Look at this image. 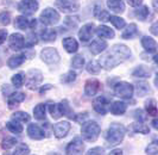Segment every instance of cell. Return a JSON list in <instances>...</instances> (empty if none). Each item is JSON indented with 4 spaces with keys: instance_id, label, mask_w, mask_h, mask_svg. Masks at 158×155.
<instances>
[{
    "instance_id": "1",
    "label": "cell",
    "mask_w": 158,
    "mask_h": 155,
    "mask_svg": "<svg viewBox=\"0 0 158 155\" xmlns=\"http://www.w3.org/2000/svg\"><path fill=\"white\" fill-rule=\"evenodd\" d=\"M131 57V50L125 44H115L111 48L110 51H107L105 55L100 57V66L105 69H113L118 64L126 61Z\"/></svg>"
},
{
    "instance_id": "2",
    "label": "cell",
    "mask_w": 158,
    "mask_h": 155,
    "mask_svg": "<svg viewBox=\"0 0 158 155\" xmlns=\"http://www.w3.org/2000/svg\"><path fill=\"white\" fill-rule=\"evenodd\" d=\"M126 134V129L123 124L112 123L106 134V141L108 142V146H118L119 143L124 140Z\"/></svg>"
},
{
    "instance_id": "3",
    "label": "cell",
    "mask_w": 158,
    "mask_h": 155,
    "mask_svg": "<svg viewBox=\"0 0 158 155\" xmlns=\"http://www.w3.org/2000/svg\"><path fill=\"white\" fill-rule=\"evenodd\" d=\"M82 128H81V134L82 137L88 141V142H94L98 140L101 132V128L100 125L96 123L95 121H89V122H85L82 123Z\"/></svg>"
},
{
    "instance_id": "4",
    "label": "cell",
    "mask_w": 158,
    "mask_h": 155,
    "mask_svg": "<svg viewBox=\"0 0 158 155\" xmlns=\"http://www.w3.org/2000/svg\"><path fill=\"white\" fill-rule=\"evenodd\" d=\"M49 112L54 119H58L62 116H68L69 118H73V112L69 106L68 100H63L58 104H51L49 105Z\"/></svg>"
},
{
    "instance_id": "5",
    "label": "cell",
    "mask_w": 158,
    "mask_h": 155,
    "mask_svg": "<svg viewBox=\"0 0 158 155\" xmlns=\"http://www.w3.org/2000/svg\"><path fill=\"white\" fill-rule=\"evenodd\" d=\"M133 92H135V88L130 82L119 81L114 85V93H115V95H118L120 98L128 99V98H131L133 95Z\"/></svg>"
},
{
    "instance_id": "6",
    "label": "cell",
    "mask_w": 158,
    "mask_h": 155,
    "mask_svg": "<svg viewBox=\"0 0 158 155\" xmlns=\"http://www.w3.org/2000/svg\"><path fill=\"white\" fill-rule=\"evenodd\" d=\"M40 19L44 25H55L60 22V13L55 8L47 7L40 13Z\"/></svg>"
},
{
    "instance_id": "7",
    "label": "cell",
    "mask_w": 158,
    "mask_h": 155,
    "mask_svg": "<svg viewBox=\"0 0 158 155\" xmlns=\"http://www.w3.org/2000/svg\"><path fill=\"white\" fill-rule=\"evenodd\" d=\"M42 80H43V74L40 69H30L26 73V79L24 80V82H26V86L30 90H35L38 87Z\"/></svg>"
},
{
    "instance_id": "8",
    "label": "cell",
    "mask_w": 158,
    "mask_h": 155,
    "mask_svg": "<svg viewBox=\"0 0 158 155\" xmlns=\"http://www.w3.org/2000/svg\"><path fill=\"white\" fill-rule=\"evenodd\" d=\"M37 0H22L18 4V11L24 16H31L38 10Z\"/></svg>"
},
{
    "instance_id": "9",
    "label": "cell",
    "mask_w": 158,
    "mask_h": 155,
    "mask_svg": "<svg viewBox=\"0 0 158 155\" xmlns=\"http://www.w3.org/2000/svg\"><path fill=\"white\" fill-rule=\"evenodd\" d=\"M40 59L48 64H55L60 61V54H58L57 49L48 46L40 51Z\"/></svg>"
},
{
    "instance_id": "10",
    "label": "cell",
    "mask_w": 158,
    "mask_h": 155,
    "mask_svg": "<svg viewBox=\"0 0 158 155\" xmlns=\"http://www.w3.org/2000/svg\"><path fill=\"white\" fill-rule=\"evenodd\" d=\"M85 150V143L80 137H75L65 148V154H82Z\"/></svg>"
},
{
    "instance_id": "11",
    "label": "cell",
    "mask_w": 158,
    "mask_h": 155,
    "mask_svg": "<svg viewBox=\"0 0 158 155\" xmlns=\"http://www.w3.org/2000/svg\"><path fill=\"white\" fill-rule=\"evenodd\" d=\"M108 105H110V99H107L106 97H98L93 103V108L94 110L100 113V115H106V112L108 111Z\"/></svg>"
},
{
    "instance_id": "12",
    "label": "cell",
    "mask_w": 158,
    "mask_h": 155,
    "mask_svg": "<svg viewBox=\"0 0 158 155\" xmlns=\"http://www.w3.org/2000/svg\"><path fill=\"white\" fill-rule=\"evenodd\" d=\"M94 28V23H87L85 24V25H82V28L79 31V37L81 39V42H88L89 39L93 37Z\"/></svg>"
},
{
    "instance_id": "13",
    "label": "cell",
    "mask_w": 158,
    "mask_h": 155,
    "mask_svg": "<svg viewBox=\"0 0 158 155\" xmlns=\"http://www.w3.org/2000/svg\"><path fill=\"white\" fill-rule=\"evenodd\" d=\"M71 125L69 122L63 121V122H60L54 125V134L57 139H63L68 135V132L70 130Z\"/></svg>"
},
{
    "instance_id": "14",
    "label": "cell",
    "mask_w": 158,
    "mask_h": 155,
    "mask_svg": "<svg viewBox=\"0 0 158 155\" xmlns=\"http://www.w3.org/2000/svg\"><path fill=\"white\" fill-rule=\"evenodd\" d=\"M8 46L12 49V50H20L24 48V36L22 33H12L8 38Z\"/></svg>"
},
{
    "instance_id": "15",
    "label": "cell",
    "mask_w": 158,
    "mask_h": 155,
    "mask_svg": "<svg viewBox=\"0 0 158 155\" xmlns=\"http://www.w3.org/2000/svg\"><path fill=\"white\" fill-rule=\"evenodd\" d=\"M36 19H27L23 16H19V17H16L15 19V26L17 29H20V30H26V29H33L36 26Z\"/></svg>"
},
{
    "instance_id": "16",
    "label": "cell",
    "mask_w": 158,
    "mask_h": 155,
    "mask_svg": "<svg viewBox=\"0 0 158 155\" xmlns=\"http://www.w3.org/2000/svg\"><path fill=\"white\" fill-rule=\"evenodd\" d=\"M56 6L63 12H75L79 10V4L74 0H58Z\"/></svg>"
},
{
    "instance_id": "17",
    "label": "cell",
    "mask_w": 158,
    "mask_h": 155,
    "mask_svg": "<svg viewBox=\"0 0 158 155\" xmlns=\"http://www.w3.org/2000/svg\"><path fill=\"white\" fill-rule=\"evenodd\" d=\"M100 90V82H99V80H96V79H88L87 81H86V84H85V94L87 95V97H93L95 95L98 91Z\"/></svg>"
},
{
    "instance_id": "18",
    "label": "cell",
    "mask_w": 158,
    "mask_h": 155,
    "mask_svg": "<svg viewBox=\"0 0 158 155\" xmlns=\"http://www.w3.org/2000/svg\"><path fill=\"white\" fill-rule=\"evenodd\" d=\"M27 135L32 140H43L45 137V131L37 124H30L27 126Z\"/></svg>"
},
{
    "instance_id": "19",
    "label": "cell",
    "mask_w": 158,
    "mask_h": 155,
    "mask_svg": "<svg viewBox=\"0 0 158 155\" xmlns=\"http://www.w3.org/2000/svg\"><path fill=\"white\" fill-rule=\"evenodd\" d=\"M25 99V94L23 92H12L7 97V104L10 108H17L20 103H23Z\"/></svg>"
},
{
    "instance_id": "20",
    "label": "cell",
    "mask_w": 158,
    "mask_h": 155,
    "mask_svg": "<svg viewBox=\"0 0 158 155\" xmlns=\"http://www.w3.org/2000/svg\"><path fill=\"white\" fill-rule=\"evenodd\" d=\"M107 48V42L103 39H95L90 43L89 46V50L93 55H98L102 53L103 50Z\"/></svg>"
},
{
    "instance_id": "21",
    "label": "cell",
    "mask_w": 158,
    "mask_h": 155,
    "mask_svg": "<svg viewBox=\"0 0 158 155\" xmlns=\"http://www.w3.org/2000/svg\"><path fill=\"white\" fill-rule=\"evenodd\" d=\"M142 46L148 53H156L157 51V43L152 37L144 36L142 38Z\"/></svg>"
},
{
    "instance_id": "22",
    "label": "cell",
    "mask_w": 158,
    "mask_h": 155,
    "mask_svg": "<svg viewBox=\"0 0 158 155\" xmlns=\"http://www.w3.org/2000/svg\"><path fill=\"white\" fill-rule=\"evenodd\" d=\"M107 6L114 13H123L125 11L124 0H107Z\"/></svg>"
},
{
    "instance_id": "23",
    "label": "cell",
    "mask_w": 158,
    "mask_h": 155,
    "mask_svg": "<svg viewBox=\"0 0 158 155\" xmlns=\"http://www.w3.org/2000/svg\"><path fill=\"white\" fill-rule=\"evenodd\" d=\"M95 32H96V35H98L100 38H111L112 39L114 37V35H115L113 29L106 26V25H100V26H98V28L95 29Z\"/></svg>"
},
{
    "instance_id": "24",
    "label": "cell",
    "mask_w": 158,
    "mask_h": 155,
    "mask_svg": "<svg viewBox=\"0 0 158 155\" xmlns=\"http://www.w3.org/2000/svg\"><path fill=\"white\" fill-rule=\"evenodd\" d=\"M62 44H63L64 49H65L69 54L76 53L77 49H79V43H77V41L75 38H73V37H67V38H64L63 42H62Z\"/></svg>"
},
{
    "instance_id": "25",
    "label": "cell",
    "mask_w": 158,
    "mask_h": 155,
    "mask_svg": "<svg viewBox=\"0 0 158 155\" xmlns=\"http://www.w3.org/2000/svg\"><path fill=\"white\" fill-rule=\"evenodd\" d=\"M26 59L25 54H18V55H13L8 59L7 64L11 69H15V68H18L19 66H22Z\"/></svg>"
},
{
    "instance_id": "26",
    "label": "cell",
    "mask_w": 158,
    "mask_h": 155,
    "mask_svg": "<svg viewBox=\"0 0 158 155\" xmlns=\"http://www.w3.org/2000/svg\"><path fill=\"white\" fill-rule=\"evenodd\" d=\"M126 108H127V105L126 103H124V101H114L111 106H110L111 112L113 115H115V116L124 115L126 112Z\"/></svg>"
},
{
    "instance_id": "27",
    "label": "cell",
    "mask_w": 158,
    "mask_h": 155,
    "mask_svg": "<svg viewBox=\"0 0 158 155\" xmlns=\"http://www.w3.org/2000/svg\"><path fill=\"white\" fill-rule=\"evenodd\" d=\"M137 35H138V26H137V24L132 23L130 24L126 29L124 30V32L121 33V38L131 39L133 38V37H135Z\"/></svg>"
},
{
    "instance_id": "28",
    "label": "cell",
    "mask_w": 158,
    "mask_h": 155,
    "mask_svg": "<svg viewBox=\"0 0 158 155\" xmlns=\"http://www.w3.org/2000/svg\"><path fill=\"white\" fill-rule=\"evenodd\" d=\"M135 88H137V94L139 97H144V95L151 93L150 85L148 82H145V81H138L135 84Z\"/></svg>"
},
{
    "instance_id": "29",
    "label": "cell",
    "mask_w": 158,
    "mask_h": 155,
    "mask_svg": "<svg viewBox=\"0 0 158 155\" xmlns=\"http://www.w3.org/2000/svg\"><path fill=\"white\" fill-rule=\"evenodd\" d=\"M132 75L135 78H150L151 70L148 67H145V66H138L132 72Z\"/></svg>"
},
{
    "instance_id": "30",
    "label": "cell",
    "mask_w": 158,
    "mask_h": 155,
    "mask_svg": "<svg viewBox=\"0 0 158 155\" xmlns=\"http://www.w3.org/2000/svg\"><path fill=\"white\" fill-rule=\"evenodd\" d=\"M56 36H57V33L54 29H44L40 32V38L44 42H54L56 39Z\"/></svg>"
},
{
    "instance_id": "31",
    "label": "cell",
    "mask_w": 158,
    "mask_h": 155,
    "mask_svg": "<svg viewBox=\"0 0 158 155\" xmlns=\"http://www.w3.org/2000/svg\"><path fill=\"white\" fill-rule=\"evenodd\" d=\"M145 108H146V112L149 116H157V103L155 99H149L145 101Z\"/></svg>"
},
{
    "instance_id": "32",
    "label": "cell",
    "mask_w": 158,
    "mask_h": 155,
    "mask_svg": "<svg viewBox=\"0 0 158 155\" xmlns=\"http://www.w3.org/2000/svg\"><path fill=\"white\" fill-rule=\"evenodd\" d=\"M94 16L99 20H101V22H107L110 19V13L106 10H103L101 6H95Z\"/></svg>"
},
{
    "instance_id": "33",
    "label": "cell",
    "mask_w": 158,
    "mask_h": 155,
    "mask_svg": "<svg viewBox=\"0 0 158 155\" xmlns=\"http://www.w3.org/2000/svg\"><path fill=\"white\" fill-rule=\"evenodd\" d=\"M6 128H7L8 130L11 132H13V134H22L23 132V125L22 124H19L18 121H10L6 123Z\"/></svg>"
},
{
    "instance_id": "34",
    "label": "cell",
    "mask_w": 158,
    "mask_h": 155,
    "mask_svg": "<svg viewBox=\"0 0 158 155\" xmlns=\"http://www.w3.org/2000/svg\"><path fill=\"white\" fill-rule=\"evenodd\" d=\"M33 115H35V118L38 119V121H43L45 119V105L44 104H38L37 106H35L33 108Z\"/></svg>"
},
{
    "instance_id": "35",
    "label": "cell",
    "mask_w": 158,
    "mask_h": 155,
    "mask_svg": "<svg viewBox=\"0 0 158 155\" xmlns=\"http://www.w3.org/2000/svg\"><path fill=\"white\" fill-rule=\"evenodd\" d=\"M132 130L135 132H139V134H149L150 128L143 122H135L132 124Z\"/></svg>"
},
{
    "instance_id": "36",
    "label": "cell",
    "mask_w": 158,
    "mask_h": 155,
    "mask_svg": "<svg viewBox=\"0 0 158 155\" xmlns=\"http://www.w3.org/2000/svg\"><path fill=\"white\" fill-rule=\"evenodd\" d=\"M83 64H85V59H83L82 55H76V56L73 57V60H71V67L74 69H82Z\"/></svg>"
},
{
    "instance_id": "37",
    "label": "cell",
    "mask_w": 158,
    "mask_h": 155,
    "mask_svg": "<svg viewBox=\"0 0 158 155\" xmlns=\"http://www.w3.org/2000/svg\"><path fill=\"white\" fill-rule=\"evenodd\" d=\"M86 69H87V72L88 73H90V74H98V73H100V70H101V66H100L99 62L89 61L87 63Z\"/></svg>"
},
{
    "instance_id": "38",
    "label": "cell",
    "mask_w": 158,
    "mask_h": 155,
    "mask_svg": "<svg viewBox=\"0 0 158 155\" xmlns=\"http://www.w3.org/2000/svg\"><path fill=\"white\" fill-rule=\"evenodd\" d=\"M135 15L139 20H145L148 18V16H149V7L144 5L142 7L137 8L135 11Z\"/></svg>"
},
{
    "instance_id": "39",
    "label": "cell",
    "mask_w": 158,
    "mask_h": 155,
    "mask_svg": "<svg viewBox=\"0 0 158 155\" xmlns=\"http://www.w3.org/2000/svg\"><path fill=\"white\" fill-rule=\"evenodd\" d=\"M110 22H111L117 29H123L124 26H125V19H123L121 17H118V16H110V19H108Z\"/></svg>"
},
{
    "instance_id": "40",
    "label": "cell",
    "mask_w": 158,
    "mask_h": 155,
    "mask_svg": "<svg viewBox=\"0 0 158 155\" xmlns=\"http://www.w3.org/2000/svg\"><path fill=\"white\" fill-rule=\"evenodd\" d=\"M37 42H38L37 35H36L35 32H31V33L27 35L26 38H24V46H27V48H31V46H33L35 44H37Z\"/></svg>"
},
{
    "instance_id": "41",
    "label": "cell",
    "mask_w": 158,
    "mask_h": 155,
    "mask_svg": "<svg viewBox=\"0 0 158 155\" xmlns=\"http://www.w3.org/2000/svg\"><path fill=\"white\" fill-rule=\"evenodd\" d=\"M76 73L74 72V70H69V72H67L65 74L62 75L61 78V81L64 82V84H71V82H74L75 80H76Z\"/></svg>"
},
{
    "instance_id": "42",
    "label": "cell",
    "mask_w": 158,
    "mask_h": 155,
    "mask_svg": "<svg viewBox=\"0 0 158 155\" xmlns=\"http://www.w3.org/2000/svg\"><path fill=\"white\" fill-rule=\"evenodd\" d=\"M12 119L25 123V122H29V121H30V116H29L26 112H24V111H17V112H15V113L12 115Z\"/></svg>"
},
{
    "instance_id": "43",
    "label": "cell",
    "mask_w": 158,
    "mask_h": 155,
    "mask_svg": "<svg viewBox=\"0 0 158 155\" xmlns=\"http://www.w3.org/2000/svg\"><path fill=\"white\" fill-rule=\"evenodd\" d=\"M17 143H18V140L16 137H7V139H5L2 141L1 148L5 149V150H8V149H11L12 147H15Z\"/></svg>"
},
{
    "instance_id": "44",
    "label": "cell",
    "mask_w": 158,
    "mask_h": 155,
    "mask_svg": "<svg viewBox=\"0 0 158 155\" xmlns=\"http://www.w3.org/2000/svg\"><path fill=\"white\" fill-rule=\"evenodd\" d=\"M13 154L15 155H27L30 154V148L27 147L25 143H20V144H18L15 149V152H13Z\"/></svg>"
},
{
    "instance_id": "45",
    "label": "cell",
    "mask_w": 158,
    "mask_h": 155,
    "mask_svg": "<svg viewBox=\"0 0 158 155\" xmlns=\"http://www.w3.org/2000/svg\"><path fill=\"white\" fill-rule=\"evenodd\" d=\"M24 80H25V78H24L23 73H18V74H15L12 77V84L15 87H22L24 84Z\"/></svg>"
},
{
    "instance_id": "46",
    "label": "cell",
    "mask_w": 158,
    "mask_h": 155,
    "mask_svg": "<svg viewBox=\"0 0 158 155\" xmlns=\"http://www.w3.org/2000/svg\"><path fill=\"white\" fill-rule=\"evenodd\" d=\"M10 23H11V15H10V12H6V11L1 12L0 13V24L8 25Z\"/></svg>"
},
{
    "instance_id": "47",
    "label": "cell",
    "mask_w": 158,
    "mask_h": 155,
    "mask_svg": "<svg viewBox=\"0 0 158 155\" xmlns=\"http://www.w3.org/2000/svg\"><path fill=\"white\" fill-rule=\"evenodd\" d=\"M79 22L80 20L77 17H67L65 20H64V23L67 24L69 28H76L79 25Z\"/></svg>"
},
{
    "instance_id": "48",
    "label": "cell",
    "mask_w": 158,
    "mask_h": 155,
    "mask_svg": "<svg viewBox=\"0 0 158 155\" xmlns=\"http://www.w3.org/2000/svg\"><path fill=\"white\" fill-rule=\"evenodd\" d=\"M146 154H152L156 155L158 154V144L157 142H152L149 144V147L146 148Z\"/></svg>"
},
{
    "instance_id": "49",
    "label": "cell",
    "mask_w": 158,
    "mask_h": 155,
    "mask_svg": "<svg viewBox=\"0 0 158 155\" xmlns=\"http://www.w3.org/2000/svg\"><path fill=\"white\" fill-rule=\"evenodd\" d=\"M133 116H135V118L138 122H144L145 118H146V116L144 115V111L140 110V108H137V110H135V112H133Z\"/></svg>"
},
{
    "instance_id": "50",
    "label": "cell",
    "mask_w": 158,
    "mask_h": 155,
    "mask_svg": "<svg viewBox=\"0 0 158 155\" xmlns=\"http://www.w3.org/2000/svg\"><path fill=\"white\" fill-rule=\"evenodd\" d=\"M88 112H83V113H79V115H76V116L74 117V119L77 122V123H85L86 121H87V118H88Z\"/></svg>"
},
{
    "instance_id": "51",
    "label": "cell",
    "mask_w": 158,
    "mask_h": 155,
    "mask_svg": "<svg viewBox=\"0 0 158 155\" xmlns=\"http://www.w3.org/2000/svg\"><path fill=\"white\" fill-rule=\"evenodd\" d=\"M105 153V149L101 147H95V148H92V149H89L88 150V155H100V154H103Z\"/></svg>"
},
{
    "instance_id": "52",
    "label": "cell",
    "mask_w": 158,
    "mask_h": 155,
    "mask_svg": "<svg viewBox=\"0 0 158 155\" xmlns=\"http://www.w3.org/2000/svg\"><path fill=\"white\" fill-rule=\"evenodd\" d=\"M6 38H7V31L5 29H1L0 30V46L6 41Z\"/></svg>"
},
{
    "instance_id": "53",
    "label": "cell",
    "mask_w": 158,
    "mask_h": 155,
    "mask_svg": "<svg viewBox=\"0 0 158 155\" xmlns=\"http://www.w3.org/2000/svg\"><path fill=\"white\" fill-rule=\"evenodd\" d=\"M127 2H128L131 6H133V7H137V6H139V5L142 4L143 0H127Z\"/></svg>"
},
{
    "instance_id": "54",
    "label": "cell",
    "mask_w": 158,
    "mask_h": 155,
    "mask_svg": "<svg viewBox=\"0 0 158 155\" xmlns=\"http://www.w3.org/2000/svg\"><path fill=\"white\" fill-rule=\"evenodd\" d=\"M2 93L5 94V97H6V95L8 97V95L12 93L11 88H10V86H8V85H4V86H2Z\"/></svg>"
},
{
    "instance_id": "55",
    "label": "cell",
    "mask_w": 158,
    "mask_h": 155,
    "mask_svg": "<svg viewBox=\"0 0 158 155\" xmlns=\"http://www.w3.org/2000/svg\"><path fill=\"white\" fill-rule=\"evenodd\" d=\"M157 28H158V23H157V22H155V23L151 25V29H150V30H151V32H152V33L155 35V36H157V35H158Z\"/></svg>"
},
{
    "instance_id": "56",
    "label": "cell",
    "mask_w": 158,
    "mask_h": 155,
    "mask_svg": "<svg viewBox=\"0 0 158 155\" xmlns=\"http://www.w3.org/2000/svg\"><path fill=\"white\" fill-rule=\"evenodd\" d=\"M110 154H111V155H118V154L121 155V154H123V152H121L120 149H114V150H112Z\"/></svg>"
},
{
    "instance_id": "57",
    "label": "cell",
    "mask_w": 158,
    "mask_h": 155,
    "mask_svg": "<svg viewBox=\"0 0 158 155\" xmlns=\"http://www.w3.org/2000/svg\"><path fill=\"white\" fill-rule=\"evenodd\" d=\"M51 88V85H45V87H43V88H40V93L45 92L47 90H50Z\"/></svg>"
},
{
    "instance_id": "58",
    "label": "cell",
    "mask_w": 158,
    "mask_h": 155,
    "mask_svg": "<svg viewBox=\"0 0 158 155\" xmlns=\"http://www.w3.org/2000/svg\"><path fill=\"white\" fill-rule=\"evenodd\" d=\"M152 126H153L155 129H157V128H158V121L156 119V118L152 121Z\"/></svg>"
},
{
    "instance_id": "59",
    "label": "cell",
    "mask_w": 158,
    "mask_h": 155,
    "mask_svg": "<svg viewBox=\"0 0 158 155\" xmlns=\"http://www.w3.org/2000/svg\"><path fill=\"white\" fill-rule=\"evenodd\" d=\"M1 64H2V63H1V60H0V67H1Z\"/></svg>"
}]
</instances>
